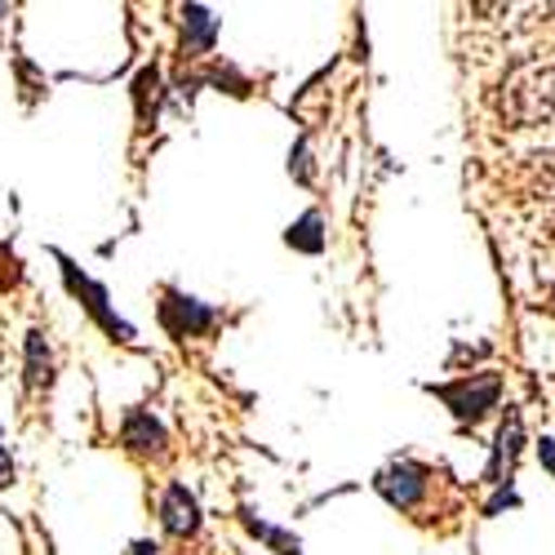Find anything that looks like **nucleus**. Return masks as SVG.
Masks as SVG:
<instances>
[{
  "label": "nucleus",
  "mask_w": 555,
  "mask_h": 555,
  "mask_svg": "<svg viewBox=\"0 0 555 555\" xmlns=\"http://www.w3.org/2000/svg\"><path fill=\"white\" fill-rule=\"evenodd\" d=\"M5 14H10V5H0V23H5Z\"/></svg>",
  "instance_id": "nucleus-19"
},
{
  "label": "nucleus",
  "mask_w": 555,
  "mask_h": 555,
  "mask_svg": "<svg viewBox=\"0 0 555 555\" xmlns=\"http://www.w3.org/2000/svg\"><path fill=\"white\" fill-rule=\"evenodd\" d=\"M241 525L258 538V542H267L271 551H281V555H302V542L289 533V529H275V525H267V520H258L254 512H241Z\"/></svg>",
  "instance_id": "nucleus-12"
},
{
  "label": "nucleus",
  "mask_w": 555,
  "mask_h": 555,
  "mask_svg": "<svg viewBox=\"0 0 555 555\" xmlns=\"http://www.w3.org/2000/svg\"><path fill=\"white\" fill-rule=\"evenodd\" d=\"M156 315H160V325L169 330V338H178V343L205 338V334L218 325V320H222L218 307H209V302H201V298H188V294H178V289H160Z\"/></svg>",
  "instance_id": "nucleus-3"
},
{
  "label": "nucleus",
  "mask_w": 555,
  "mask_h": 555,
  "mask_svg": "<svg viewBox=\"0 0 555 555\" xmlns=\"http://www.w3.org/2000/svg\"><path fill=\"white\" fill-rule=\"evenodd\" d=\"M502 506H520V493L512 489V485H502L493 498H489V506H485V516H498L502 512Z\"/></svg>",
  "instance_id": "nucleus-15"
},
{
  "label": "nucleus",
  "mask_w": 555,
  "mask_h": 555,
  "mask_svg": "<svg viewBox=\"0 0 555 555\" xmlns=\"http://www.w3.org/2000/svg\"><path fill=\"white\" fill-rule=\"evenodd\" d=\"M133 555H160V546H156L152 538H138V542H133Z\"/></svg>",
  "instance_id": "nucleus-18"
},
{
  "label": "nucleus",
  "mask_w": 555,
  "mask_h": 555,
  "mask_svg": "<svg viewBox=\"0 0 555 555\" xmlns=\"http://www.w3.org/2000/svg\"><path fill=\"white\" fill-rule=\"evenodd\" d=\"M551 307H555V302H551Z\"/></svg>",
  "instance_id": "nucleus-20"
},
{
  "label": "nucleus",
  "mask_w": 555,
  "mask_h": 555,
  "mask_svg": "<svg viewBox=\"0 0 555 555\" xmlns=\"http://www.w3.org/2000/svg\"><path fill=\"white\" fill-rule=\"evenodd\" d=\"M160 525L173 538H196L201 533V502H196V493L188 485L173 480L165 489V498H160Z\"/></svg>",
  "instance_id": "nucleus-6"
},
{
  "label": "nucleus",
  "mask_w": 555,
  "mask_h": 555,
  "mask_svg": "<svg viewBox=\"0 0 555 555\" xmlns=\"http://www.w3.org/2000/svg\"><path fill=\"white\" fill-rule=\"evenodd\" d=\"M427 391L449 404V413L462 427H480L489 413L498 409V400H502V374L480 369V374H462L453 383H431Z\"/></svg>",
  "instance_id": "nucleus-1"
},
{
  "label": "nucleus",
  "mask_w": 555,
  "mask_h": 555,
  "mask_svg": "<svg viewBox=\"0 0 555 555\" xmlns=\"http://www.w3.org/2000/svg\"><path fill=\"white\" fill-rule=\"evenodd\" d=\"M289 173H294V182H302V188H311V182H315V165H311L307 138H298L294 152H289Z\"/></svg>",
  "instance_id": "nucleus-13"
},
{
  "label": "nucleus",
  "mask_w": 555,
  "mask_h": 555,
  "mask_svg": "<svg viewBox=\"0 0 555 555\" xmlns=\"http://www.w3.org/2000/svg\"><path fill=\"white\" fill-rule=\"evenodd\" d=\"M182 59H205L218 40V18L205 5H182Z\"/></svg>",
  "instance_id": "nucleus-8"
},
{
  "label": "nucleus",
  "mask_w": 555,
  "mask_h": 555,
  "mask_svg": "<svg viewBox=\"0 0 555 555\" xmlns=\"http://www.w3.org/2000/svg\"><path fill=\"white\" fill-rule=\"evenodd\" d=\"M0 436H5V431H0ZM10 485H14V457H10V444L0 440V489H10Z\"/></svg>",
  "instance_id": "nucleus-16"
},
{
  "label": "nucleus",
  "mask_w": 555,
  "mask_h": 555,
  "mask_svg": "<svg viewBox=\"0 0 555 555\" xmlns=\"http://www.w3.org/2000/svg\"><path fill=\"white\" fill-rule=\"evenodd\" d=\"M285 245L298 249V254H325V218H320V209H307L289 231H285Z\"/></svg>",
  "instance_id": "nucleus-11"
},
{
  "label": "nucleus",
  "mask_w": 555,
  "mask_h": 555,
  "mask_svg": "<svg viewBox=\"0 0 555 555\" xmlns=\"http://www.w3.org/2000/svg\"><path fill=\"white\" fill-rule=\"evenodd\" d=\"M427 485H431V472L423 467V462H391L387 472H378V480H374V489L391 502V506H400V512H413V506L423 502V493H427Z\"/></svg>",
  "instance_id": "nucleus-5"
},
{
  "label": "nucleus",
  "mask_w": 555,
  "mask_h": 555,
  "mask_svg": "<svg viewBox=\"0 0 555 555\" xmlns=\"http://www.w3.org/2000/svg\"><path fill=\"white\" fill-rule=\"evenodd\" d=\"M538 457H542V467L555 476V440H538Z\"/></svg>",
  "instance_id": "nucleus-17"
},
{
  "label": "nucleus",
  "mask_w": 555,
  "mask_h": 555,
  "mask_svg": "<svg viewBox=\"0 0 555 555\" xmlns=\"http://www.w3.org/2000/svg\"><path fill=\"white\" fill-rule=\"evenodd\" d=\"M551 112H555V63L551 67H538L525 80H516L512 94H506V116H512L516 125L546 120Z\"/></svg>",
  "instance_id": "nucleus-4"
},
{
  "label": "nucleus",
  "mask_w": 555,
  "mask_h": 555,
  "mask_svg": "<svg viewBox=\"0 0 555 555\" xmlns=\"http://www.w3.org/2000/svg\"><path fill=\"white\" fill-rule=\"evenodd\" d=\"M23 383H27V391H50L54 387V351H50V343H44L40 330H31L27 343H23Z\"/></svg>",
  "instance_id": "nucleus-9"
},
{
  "label": "nucleus",
  "mask_w": 555,
  "mask_h": 555,
  "mask_svg": "<svg viewBox=\"0 0 555 555\" xmlns=\"http://www.w3.org/2000/svg\"><path fill=\"white\" fill-rule=\"evenodd\" d=\"M160 103H165V85H160V67L147 63L143 72L133 76V112H138V133H147L160 116Z\"/></svg>",
  "instance_id": "nucleus-10"
},
{
  "label": "nucleus",
  "mask_w": 555,
  "mask_h": 555,
  "mask_svg": "<svg viewBox=\"0 0 555 555\" xmlns=\"http://www.w3.org/2000/svg\"><path fill=\"white\" fill-rule=\"evenodd\" d=\"M14 72H18V89H23V103L31 107L40 94H44V76H36V67L27 59H14Z\"/></svg>",
  "instance_id": "nucleus-14"
},
{
  "label": "nucleus",
  "mask_w": 555,
  "mask_h": 555,
  "mask_svg": "<svg viewBox=\"0 0 555 555\" xmlns=\"http://www.w3.org/2000/svg\"><path fill=\"white\" fill-rule=\"evenodd\" d=\"M120 444L129 453H143V457H160L169 436L160 427V418L152 409H125V423H120Z\"/></svg>",
  "instance_id": "nucleus-7"
},
{
  "label": "nucleus",
  "mask_w": 555,
  "mask_h": 555,
  "mask_svg": "<svg viewBox=\"0 0 555 555\" xmlns=\"http://www.w3.org/2000/svg\"><path fill=\"white\" fill-rule=\"evenodd\" d=\"M54 258H59V267H63V285H67V294L80 298V307L89 311V320H94V325H99L112 343H133V325H125V320L116 315V307L107 302V289H103L99 281H89V275H85L67 254L54 249Z\"/></svg>",
  "instance_id": "nucleus-2"
}]
</instances>
